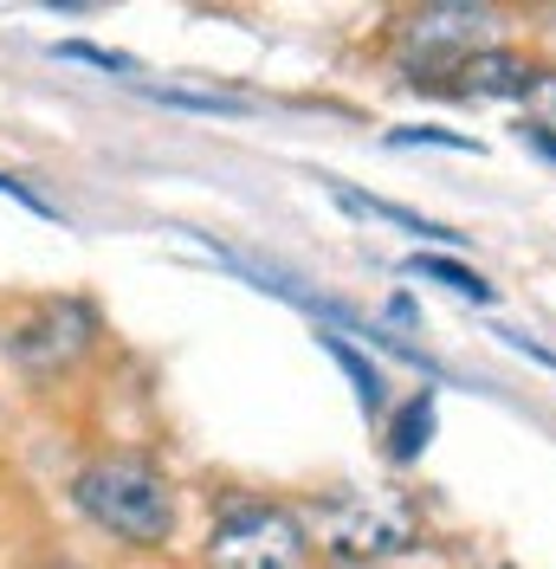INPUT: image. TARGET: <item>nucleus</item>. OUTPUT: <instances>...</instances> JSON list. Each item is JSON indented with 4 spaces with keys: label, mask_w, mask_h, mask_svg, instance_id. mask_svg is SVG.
I'll list each match as a JSON object with an SVG mask.
<instances>
[{
    "label": "nucleus",
    "mask_w": 556,
    "mask_h": 569,
    "mask_svg": "<svg viewBox=\"0 0 556 569\" xmlns=\"http://www.w3.org/2000/svg\"><path fill=\"white\" fill-rule=\"evenodd\" d=\"M408 272H420V279L447 284L453 298H473V305H492V284L473 272V266H459V259H440V252H415L408 259Z\"/></svg>",
    "instance_id": "nucleus-9"
},
{
    "label": "nucleus",
    "mask_w": 556,
    "mask_h": 569,
    "mask_svg": "<svg viewBox=\"0 0 556 569\" xmlns=\"http://www.w3.org/2000/svg\"><path fill=\"white\" fill-rule=\"evenodd\" d=\"M317 343H324V350H330V362H337V369L349 376V389H356V401H363V415H383V408H388V382H383V369H376L369 356L356 350L349 337H337V330H317Z\"/></svg>",
    "instance_id": "nucleus-7"
},
{
    "label": "nucleus",
    "mask_w": 556,
    "mask_h": 569,
    "mask_svg": "<svg viewBox=\"0 0 556 569\" xmlns=\"http://www.w3.org/2000/svg\"><path fill=\"white\" fill-rule=\"evenodd\" d=\"M208 569H311V531L272 498H227L208 525Z\"/></svg>",
    "instance_id": "nucleus-2"
},
{
    "label": "nucleus",
    "mask_w": 556,
    "mask_h": 569,
    "mask_svg": "<svg viewBox=\"0 0 556 569\" xmlns=\"http://www.w3.org/2000/svg\"><path fill=\"white\" fill-rule=\"evenodd\" d=\"M91 343H98V318H91V305H85V298H46L33 318L13 323V337H7L13 362H20V369H33V376L71 369Z\"/></svg>",
    "instance_id": "nucleus-5"
},
{
    "label": "nucleus",
    "mask_w": 556,
    "mask_h": 569,
    "mask_svg": "<svg viewBox=\"0 0 556 569\" xmlns=\"http://www.w3.org/2000/svg\"><path fill=\"white\" fill-rule=\"evenodd\" d=\"M447 78H459L453 91L459 98H518L530 91V59H518V52H505V46H486V52H473V59H459V66L447 71Z\"/></svg>",
    "instance_id": "nucleus-6"
},
{
    "label": "nucleus",
    "mask_w": 556,
    "mask_h": 569,
    "mask_svg": "<svg viewBox=\"0 0 556 569\" xmlns=\"http://www.w3.org/2000/svg\"><path fill=\"white\" fill-rule=\"evenodd\" d=\"M434 440V395L420 389L401 415H395V427H388V453L395 460H420V447Z\"/></svg>",
    "instance_id": "nucleus-10"
},
{
    "label": "nucleus",
    "mask_w": 556,
    "mask_h": 569,
    "mask_svg": "<svg viewBox=\"0 0 556 569\" xmlns=\"http://www.w3.org/2000/svg\"><path fill=\"white\" fill-rule=\"evenodd\" d=\"M317 537L337 563H376V557H401L415 543V511L395 492H330L317 505Z\"/></svg>",
    "instance_id": "nucleus-3"
},
{
    "label": "nucleus",
    "mask_w": 556,
    "mask_h": 569,
    "mask_svg": "<svg viewBox=\"0 0 556 569\" xmlns=\"http://www.w3.org/2000/svg\"><path fill=\"white\" fill-rule=\"evenodd\" d=\"M0 194H7V201H20V208H33V213H52L33 188H27V181H13V176H0Z\"/></svg>",
    "instance_id": "nucleus-15"
},
{
    "label": "nucleus",
    "mask_w": 556,
    "mask_h": 569,
    "mask_svg": "<svg viewBox=\"0 0 556 569\" xmlns=\"http://www.w3.org/2000/svg\"><path fill=\"white\" fill-rule=\"evenodd\" d=\"M59 59H78V66H98V71H137L130 52H105V46H85V39H66Z\"/></svg>",
    "instance_id": "nucleus-13"
},
{
    "label": "nucleus",
    "mask_w": 556,
    "mask_h": 569,
    "mask_svg": "<svg viewBox=\"0 0 556 569\" xmlns=\"http://www.w3.org/2000/svg\"><path fill=\"white\" fill-rule=\"evenodd\" d=\"M330 194L344 201L349 213H369V220H395V227H408V233H420V240H459V233H447L440 220H420L415 208H395V201H376V194H356V188H344V181H330Z\"/></svg>",
    "instance_id": "nucleus-8"
},
{
    "label": "nucleus",
    "mask_w": 556,
    "mask_h": 569,
    "mask_svg": "<svg viewBox=\"0 0 556 569\" xmlns=\"http://www.w3.org/2000/svg\"><path fill=\"white\" fill-rule=\"evenodd\" d=\"M78 511L130 550H162L175 537V486L137 453H105L71 479Z\"/></svg>",
    "instance_id": "nucleus-1"
},
{
    "label": "nucleus",
    "mask_w": 556,
    "mask_h": 569,
    "mask_svg": "<svg viewBox=\"0 0 556 569\" xmlns=\"http://www.w3.org/2000/svg\"><path fill=\"white\" fill-rule=\"evenodd\" d=\"M149 98H162L175 110H220V117H240L246 98H227V91H181V84H156Z\"/></svg>",
    "instance_id": "nucleus-11"
},
{
    "label": "nucleus",
    "mask_w": 556,
    "mask_h": 569,
    "mask_svg": "<svg viewBox=\"0 0 556 569\" xmlns=\"http://www.w3.org/2000/svg\"><path fill=\"white\" fill-rule=\"evenodd\" d=\"M388 142H434V149H473V137H453V130H395Z\"/></svg>",
    "instance_id": "nucleus-14"
},
{
    "label": "nucleus",
    "mask_w": 556,
    "mask_h": 569,
    "mask_svg": "<svg viewBox=\"0 0 556 569\" xmlns=\"http://www.w3.org/2000/svg\"><path fill=\"white\" fill-rule=\"evenodd\" d=\"M498 13L492 7H420L395 27V59L415 78H447L459 59L486 52Z\"/></svg>",
    "instance_id": "nucleus-4"
},
{
    "label": "nucleus",
    "mask_w": 556,
    "mask_h": 569,
    "mask_svg": "<svg viewBox=\"0 0 556 569\" xmlns=\"http://www.w3.org/2000/svg\"><path fill=\"white\" fill-rule=\"evenodd\" d=\"M524 110H530V137H550L556 142V71H537L530 78V91H524Z\"/></svg>",
    "instance_id": "nucleus-12"
}]
</instances>
